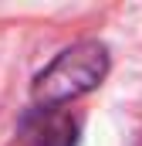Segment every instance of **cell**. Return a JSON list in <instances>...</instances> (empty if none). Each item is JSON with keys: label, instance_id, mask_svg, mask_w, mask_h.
Instances as JSON below:
<instances>
[{"label": "cell", "instance_id": "cell-1", "mask_svg": "<svg viewBox=\"0 0 142 146\" xmlns=\"http://www.w3.org/2000/svg\"><path fill=\"white\" fill-rule=\"evenodd\" d=\"M108 75V51L98 41H81L68 51H61L34 82L37 106H64L71 99L91 92Z\"/></svg>", "mask_w": 142, "mask_h": 146}, {"label": "cell", "instance_id": "cell-2", "mask_svg": "<svg viewBox=\"0 0 142 146\" xmlns=\"http://www.w3.org/2000/svg\"><path fill=\"white\" fill-rule=\"evenodd\" d=\"M20 143L24 146H74L78 122L58 106H37L20 119Z\"/></svg>", "mask_w": 142, "mask_h": 146}]
</instances>
